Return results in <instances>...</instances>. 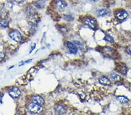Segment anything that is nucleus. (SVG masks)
I'll return each instance as SVG.
<instances>
[{
  "label": "nucleus",
  "mask_w": 131,
  "mask_h": 115,
  "mask_svg": "<svg viewBox=\"0 0 131 115\" xmlns=\"http://www.w3.org/2000/svg\"><path fill=\"white\" fill-rule=\"evenodd\" d=\"M92 1H94V2H97V1H98L99 0H92Z\"/></svg>",
  "instance_id": "aec40b11"
},
{
  "label": "nucleus",
  "mask_w": 131,
  "mask_h": 115,
  "mask_svg": "<svg viewBox=\"0 0 131 115\" xmlns=\"http://www.w3.org/2000/svg\"><path fill=\"white\" fill-rule=\"evenodd\" d=\"M8 22L5 19H1L0 20V27L3 28H7L8 26Z\"/></svg>",
  "instance_id": "f8f14e48"
},
{
  "label": "nucleus",
  "mask_w": 131,
  "mask_h": 115,
  "mask_svg": "<svg viewBox=\"0 0 131 115\" xmlns=\"http://www.w3.org/2000/svg\"><path fill=\"white\" fill-rule=\"evenodd\" d=\"M56 6L60 10H64L67 7V4L64 0H56Z\"/></svg>",
  "instance_id": "39448f33"
},
{
  "label": "nucleus",
  "mask_w": 131,
  "mask_h": 115,
  "mask_svg": "<svg viewBox=\"0 0 131 115\" xmlns=\"http://www.w3.org/2000/svg\"><path fill=\"white\" fill-rule=\"evenodd\" d=\"M33 102L40 106H43L44 104V101L43 98L41 97L40 96L38 95L35 96V97L33 98Z\"/></svg>",
  "instance_id": "0eeeda50"
},
{
  "label": "nucleus",
  "mask_w": 131,
  "mask_h": 115,
  "mask_svg": "<svg viewBox=\"0 0 131 115\" xmlns=\"http://www.w3.org/2000/svg\"><path fill=\"white\" fill-rule=\"evenodd\" d=\"M5 56V54L3 52H0V61L3 59V58Z\"/></svg>",
  "instance_id": "f3484780"
},
{
  "label": "nucleus",
  "mask_w": 131,
  "mask_h": 115,
  "mask_svg": "<svg viewBox=\"0 0 131 115\" xmlns=\"http://www.w3.org/2000/svg\"><path fill=\"white\" fill-rule=\"evenodd\" d=\"M116 16H117V18L119 19L124 20L128 17V14L127 12L125 11H121V12H117Z\"/></svg>",
  "instance_id": "6e6552de"
},
{
  "label": "nucleus",
  "mask_w": 131,
  "mask_h": 115,
  "mask_svg": "<svg viewBox=\"0 0 131 115\" xmlns=\"http://www.w3.org/2000/svg\"><path fill=\"white\" fill-rule=\"evenodd\" d=\"M36 5L37 6V7H39V8H43L45 5V3L44 1L43 0H38L37 3H36Z\"/></svg>",
  "instance_id": "4468645a"
},
{
  "label": "nucleus",
  "mask_w": 131,
  "mask_h": 115,
  "mask_svg": "<svg viewBox=\"0 0 131 115\" xmlns=\"http://www.w3.org/2000/svg\"><path fill=\"white\" fill-rule=\"evenodd\" d=\"M9 36L14 41L16 42H19L21 40V39H22V35H21V34L17 30L12 31V32L10 33Z\"/></svg>",
  "instance_id": "f03ea898"
},
{
  "label": "nucleus",
  "mask_w": 131,
  "mask_h": 115,
  "mask_svg": "<svg viewBox=\"0 0 131 115\" xmlns=\"http://www.w3.org/2000/svg\"><path fill=\"white\" fill-rule=\"evenodd\" d=\"M105 40H106V41H108V42H110V43H113L114 42V39H113V38L112 37H111L110 35H107L105 37V38L104 39Z\"/></svg>",
  "instance_id": "dca6fc26"
},
{
  "label": "nucleus",
  "mask_w": 131,
  "mask_h": 115,
  "mask_svg": "<svg viewBox=\"0 0 131 115\" xmlns=\"http://www.w3.org/2000/svg\"><path fill=\"white\" fill-rule=\"evenodd\" d=\"M55 111H56V113L58 114H64L65 112H66V109L62 105H57L55 106L54 108Z\"/></svg>",
  "instance_id": "423d86ee"
},
{
  "label": "nucleus",
  "mask_w": 131,
  "mask_h": 115,
  "mask_svg": "<svg viewBox=\"0 0 131 115\" xmlns=\"http://www.w3.org/2000/svg\"><path fill=\"white\" fill-rule=\"evenodd\" d=\"M117 99L121 104H126L129 102V99L124 96H118L117 97Z\"/></svg>",
  "instance_id": "9b49d317"
},
{
  "label": "nucleus",
  "mask_w": 131,
  "mask_h": 115,
  "mask_svg": "<svg viewBox=\"0 0 131 115\" xmlns=\"http://www.w3.org/2000/svg\"><path fill=\"white\" fill-rule=\"evenodd\" d=\"M28 110L31 113L38 114L42 112V110H43V107H42V106L39 105L33 102V103L30 104L29 105Z\"/></svg>",
  "instance_id": "f257e3e1"
},
{
  "label": "nucleus",
  "mask_w": 131,
  "mask_h": 115,
  "mask_svg": "<svg viewBox=\"0 0 131 115\" xmlns=\"http://www.w3.org/2000/svg\"><path fill=\"white\" fill-rule=\"evenodd\" d=\"M86 24L88 25L89 27H90L92 29H94L96 27V22L95 20L91 18H88L85 20Z\"/></svg>",
  "instance_id": "1a4fd4ad"
},
{
  "label": "nucleus",
  "mask_w": 131,
  "mask_h": 115,
  "mask_svg": "<svg viewBox=\"0 0 131 115\" xmlns=\"http://www.w3.org/2000/svg\"><path fill=\"white\" fill-rule=\"evenodd\" d=\"M99 83L101 84L104 85H108L110 84V81L109 79H108L106 77H101L99 79Z\"/></svg>",
  "instance_id": "9d476101"
},
{
  "label": "nucleus",
  "mask_w": 131,
  "mask_h": 115,
  "mask_svg": "<svg viewBox=\"0 0 131 115\" xmlns=\"http://www.w3.org/2000/svg\"><path fill=\"white\" fill-rule=\"evenodd\" d=\"M14 1H15L16 3H18V4H20V3H23V2L24 1V0H14Z\"/></svg>",
  "instance_id": "6ab92c4d"
},
{
  "label": "nucleus",
  "mask_w": 131,
  "mask_h": 115,
  "mask_svg": "<svg viewBox=\"0 0 131 115\" xmlns=\"http://www.w3.org/2000/svg\"><path fill=\"white\" fill-rule=\"evenodd\" d=\"M126 51H127V52L129 54V55H131V46L128 47L127 49H126Z\"/></svg>",
  "instance_id": "a211bd4d"
},
{
  "label": "nucleus",
  "mask_w": 131,
  "mask_h": 115,
  "mask_svg": "<svg viewBox=\"0 0 131 115\" xmlns=\"http://www.w3.org/2000/svg\"><path fill=\"white\" fill-rule=\"evenodd\" d=\"M111 79L114 81H119L121 79V77L117 74L114 73V74L111 75Z\"/></svg>",
  "instance_id": "2eb2a0df"
},
{
  "label": "nucleus",
  "mask_w": 131,
  "mask_h": 115,
  "mask_svg": "<svg viewBox=\"0 0 131 115\" xmlns=\"http://www.w3.org/2000/svg\"><path fill=\"white\" fill-rule=\"evenodd\" d=\"M9 94L12 98H18L21 94V91L18 88L13 87L9 91Z\"/></svg>",
  "instance_id": "7ed1b4c3"
},
{
  "label": "nucleus",
  "mask_w": 131,
  "mask_h": 115,
  "mask_svg": "<svg viewBox=\"0 0 131 115\" xmlns=\"http://www.w3.org/2000/svg\"><path fill=\"white\" fill-rule=\"evenodd\" d=\"M108 14V10L105 9H101L97 10V15L100 16H103Z\"/></svg>",
  "instance_id": "ddd939ff"
},
{
  "label": "nucleus",
  "mask_w": 131,
  "mask_h": 115,
  "mask_svg": "<svg viewBox=\"0 0 131 115\" xmlns=\"http://www.w3.org/2000/svg\"><path fill=\"white\" fill-rule=\"evenodd\" d=\"M67 47L71 54H76L77 53L78 48L77 47V45H75L72 43H71V42H67Z\"/></svg>",
  "instance_id": "20e7f679"
}]
</instances>
